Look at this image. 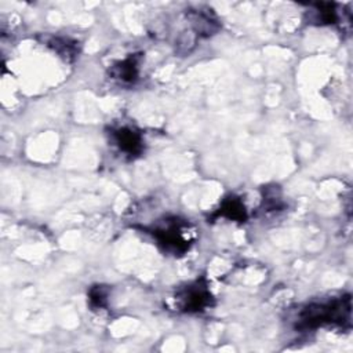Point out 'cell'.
I'll list each match as a JSON object with an SVG mask.
<instances>
[{
	"instance_id": "1",
	"label": "cell",
	"mask_w": 353,
	"mask_h": 353,
	"mask_svg": "<svg viewBox=\"0 0 353 353\" xmlns=\"http://www.w3.org/2000/svg\"><path fill=\"white\" fill-rule=\"evenodd\" d=\"M350 317V298H339L327 302H313L303 307L298 317V325L313 328L330 323H342Z\"/></svg>"
},
{
	"instance_id": "2",
	"label": "cell",
	"mask_w": 353,
	"mask_h": 353,
	"mask_svg": "<svg viewBox=\"0 0 353 353\" xmlns=\"http://www.w3.org/2000/svg\"><path fill=\"white\" fill-rule=\"evenodd\" d=\"M153 236L157 239L159 243H161L167 250L174 251H182L188 247V241L183 239L182 229L178 225L176 219L174 222H167L165 226L157 228L153 230Z\"/></svg>"
},
{
	"instance_id": "3",
	"label": "cell",
	"mask_w": 353,
	"mask_h": 353,
	"mask_svg": "<svg viewBox=\"0 0 353 353\" xmlns=\"http://www.w3.org/2000/svg\"><path fill=\"white\" fill-rule=\"evenodd\" d=\"M112 139L120 152L135 156L142 150V137L131 127H120L113 130Z\"/></svg>"
},
{
	"instance_id": "4",
	"label": "cell",
	"mask_w": 353,
	"mask_h": 353,
	"mask_svg": "<svg viewBox=\"0 0 353 353\" xmlns=\"http://www.w3.org/2000/svg\"><path fill=\"white\" fill-rule=\"evenodd\" d=\"M181 302L182 307L186 312H197L204 309L210 302V292L204 285L194 284L189 285L181 292Z\"/></svg>"
},
{
	"instance_id": "5",
	"label": "cell",
	"mask_w": 353,
	"mask_h": 353,
	"mask_svg": "<svg viewBox=\"0 0 353 353\" xmlns=\"http://www.w3.org/2000/svg\"><path fill=\"white\" fill-rule=\"evenodd\" d=\"M221 215L233 219V221H244L245 219V210L241 201L236 197H230L223 201V204L219 208Z\"/></svg>"
},
{
	"instance_id": "6",
	"label": "cell",
	"mask_w": 353,
	"mask_h": 353,
	"mask_svg": "<svg viewBox=\"0 0 353 353\" xmlns=\"http://www.w3.org/2000/svg\"><path fill=\"white\" fill-rule=\"evenodd\" d=\"M114 76L124 83H132L138 76V63L132 57L127 58L114 68Z\"/></svg>"
}]
</instances>
